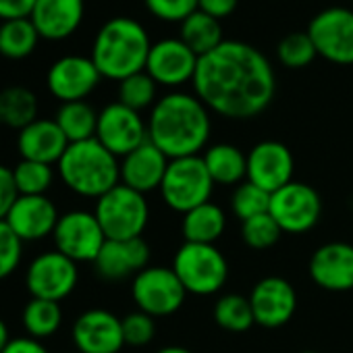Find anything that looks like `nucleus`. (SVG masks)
<instances>
[{
	"instance_id": "nucleus-1",
	"label": "nucleus",
	"mask_w": 353,
	"mask_h": 353,
	"mask_svg": "<svg viewBox=\"0 0 353 353\" xmlns=\"http://www.w3.org/2000/svg\"><path fill=\"white\" fill-rule=\"evenodd\" d=\"M192 83L208 110L237 121L264 112L276 90L266 57L254 46L233 40H225L216 50L200 57Z\"/></svg>"
},
{
	"instance_id": "nucleus-2",
	"label": "nucleus",
	"mask_w": 353,
	"mask_h": 353,
	"mask_svg": "<svg viewBox=\"0 0 353 353\" xmlns=\"http://www.w3.org/2000/svg\"><path fill=\"white\" fill-rule=\"evenodd\" d=\"M210 131L208 108L196 94L172 92L152 106L148 139L168 160L200 156L210 139Z\"/></svg>"
},
{
	"instance_id": "nucleus-3",
	"label": "nucleus",
	"mask_w": 353,
	"mask_h": 353,
	"mask_svg": "<svg viewBox=\"0 0 353 353\" xmlns=\"http://www.w3.org/2000/svg\"><path fill=\"white\" fill-rule=\"evenodd\" d=\"M150 50L148 32L135 19L114 17L100 28L90 59L102 77L123 81L145 71Z\"/></svg>"
},
{
	"instance_id": "nucleus-4",
	"label": "nucleus",
	"mask_w": 353,
	"mask_h": 353,
	"mask_svg": "<svg viewBox=\"0 0 353 353\" xmlns=\"http://www.w3.org/2000/svg\"><path fill=\"white\" fill-rule=\"evenodd\" d=\"M59 174L73 194L98 200L121 183V162L92 137L69 143L59 160Z\"/></svg>"
},
{
	"instance_id": "nucleus-5",
	"label": "nucleus",
	"mask_w": 353,
	"mask_h": 353,
	"mask_svg": "<svg viewBox=\"0 0 353 353\" xmlns=\"http://www.w3.org/2000/svg\"><path fill=\"white\" fill-rule=\"evenodd\" d=\"M214 181L202 156L168 160V168L160 185L162 202L174 212H190L210 202Z\"/></svg>"
},
{
	"instance_id": "nucleus-6",
	"label": "nucleus",
	"mask_w": 353,
	"mask_h": 353,
	"mask_svg": "<svg viewBox=\"0 0 353 353\" xmlns=\"http://www.w3.org/2000/svg\"><path fill=\"white\" fill-rule=\"evenodd\" d=\"M172 270L188 293L214 295L229 279V264L216 245L185 241L172 258Z\"/></svg>"
},
{
	"instance_id": "nucleus-7",
	"label": "nucleus",
	"mask_w": 353,
	"mask_h": 353,
	"mask_svg": "<svg viewBox=\"0 0 353 353\" xmlns=\"http://www.w3.org/2000/svg\"><path fill=\"white\" fill-rule=\"evenodd\" d=\"M94 214L106 239H137L148 227L150 206L143 194L119 183L96 200Z\"/></svg>"
},
{
	"instance_id": "nucleus-8",
	"label": "nucleus",
	"mask_w": 353,
	"mask_h": 353,
	"mask_svg": "<svg viewBox=\"0 0 353 353\" xmlns=\"http://www.w3.org/2000/svg\"><path fill=\"white\" fill-rule=\"evenodd\" d=\"M131 295L137 310L150 314L152 318L170 316L185 301V287L172 268L166 266H148L133 276Z\"/></svg>"
},
{
	"instance_id": "nucleus-9",
	"label": "nucleus",
	"mask_w": 353,
	"mask_h": 353,
	"mask_svg": "<svg viewBox=\"0 0 353 353\" xmlns=\"http://www.w3.org/2000/svg\"><path fill=\"white\" fill-rule=\"evenodd\" d=\"M270 216L283 233L299 235L312 231L322 214L320 194L301 181H291L279 192L270 194Z\"/></svg>"
},
{
	"instance_id": "nucleus-10",
	"label": "nucleus",
	"mask_w": 353,
	"mask_h": 353,
	"mask_svg": "<svg viewBox=\"0 0 353 353\" xmlns=\"http://www.w3.org/2000/svg\"><path fill=\"white\" fill-rule=\"evenodd\" d=\"M79 281L77 262L61 254L59 250L36 256L26 272V287L32 297L61 301L73 293Z\"/></svg>"
},
{
	"instance_id": "nucleus-11",
	"label": "nucleus",
	"mask_w": 353,
	"mask_h": 353,
	"mask_svg": "<svg viewBox=\"0 0 353 353\" xmlns=\"http://www.w3.org/2000/svg\"><path fill=\"white\" fill-rule=\"evenodd\" d=\"M54 248L73 262H94L106 243V235L94 212L71 210L61 214L52 233Z\"/></svg>"
},
{
	"instance_id": "nucleus-12",
	"label": "nucleus",
	"mask_w": 353,
	"mask_h": 353,
	"mask_svg": "<svg viewBox=\"0 0 353 353\" xmlns=\"http://www.w3.org/2000/svg\"><path fill=\"white\" fill-rule=\"evenodd\" d=\"M316 52L334 65H353V11L330 7L318 13L310 28Z\"/></svg>"
},
{
	"instance_id": "nucleus-13",
	"label": "nucleus",
	"mask_w": 353,
	"mask_h": 353,
	"mask_svg": "<svg viewBox=\"0 0 353 353\" xmlns=\"http://www.w3.org/2000/svg\"><path fill=\"white\" fill-rule=\"evenodd\" d=\"M96 139L117 158H125L148 141V123L137 110L112 102L98 112Z\"/></svg>"
},
{
	"instance_id": "nucleus-14",
	"label": "nucleus",
	"mask_w": 353,
	"mask_h": 353,
	"mask_svg": "<svg viewBox=\"0 0 353 353\" xmlns=\"http://www.w3.org/2000/svg\"><path fill=\"white\" fill-rule=\"evenodd\" d=\"M200 57L181 40V38H168L152 44L145 73L158 83L176 88L188 81H194Z\"/></svg>"
},
{
	"instance_id": "nucleus-15",
	"label": "nucleus",
	"mask_w": 353,
	"mask_h": 353,
	"mask_svg": "<svg viewBox=\"0 0 353 353\" xmlns=\"http://www.w3.org/2000/svg\"><path fill=\"white\" fill-rule=\"evenodd\" d=\"M295 160L291 150L274 139L256 143L248 154V181L268 194L279 192L293 181Z\"/></svg>"
},
{
	"instance_id": "nucleus-16",
	"label": "nucleus",
	"mask_w": 353,
	"mask_h": 353,
	"mask_svg": "<svg viewBox=\"0 0 353 353\" xmlns=\"http://www.w3.org/2000/svg\"><path fill=\"white\" fill-rule=\"evenodd\" d=\"M100 79L102 75L96 69L92 59L69 54V57L59 59L48 69L46 83H48L50 94L65 104V102L85 100L96 90Z\"/></svg>"
},
{
	"instance_id": "nucleus-17",
	"label": "nucleus",
	"mask_w": 353,
	"mask_h": 353,
	"mask_svg": "<svg viewBox=\"0 0 353 353\" xmlns=\"http://www.w3.org/2000/svg\"><path fill=\"white\" fill-rule=\"evenodd\" d=\"M256 324L264 328L285 326L297 310V293L283 276H264L250 293Z\"/></svg>"
},
{
	"instance_id": "nucleus-18",
	"label": "nucleus",
	"mask_w": 353,
	"mask_h": 353,
	"mask_svg": "<svg viewBox=\"0 0 353 353\" xmlns=\"http://www.w3.org/2000/svg\"><path fill=\"white\" fill-rule=\"evenodd\" d=\"M71 334L79 353H119L125 347L121 318L100 307L83 312Z\"/></svg>"
},
{
	"instance_id": "nucleus-19",
	"label": "nucleus",
	"mask_w": 353,
	"mask_h": 353,
	"mask_svg": "<svg viewBox=\"0 0 353 353\" xmlns=\"http://www.w3.org/2000/svg\"><path fill=\"white\" fill-rule=\"evenodd\" d=\"M310 279L324 291L345 293L353 289V245L330 241L320 245L310 258Z\"/></svg>"
},
{
	"instance_id": "nucleus-20",
	"label": "nucleus",
	"mask_w": 353,
	"mask_h": 353,
	"mask_svg": "<svg viewBox=\"0 0 353 353\" xmlns=\"http://www.w3.org/2000/svg\"><path fill=\"white\" fill-rule=\"evenodd\" d=\"M59 219L61 214L48 196H19L7 216V225L23 243H30L52 235Z\"/></svg>"
},
{
	"instance_id": "nucleus-21",
	"label": "nucleus",
	"mask_w": 353,
	"mask_h": 353,
	"mask_svg": "<svg viewBox=\"0 0 353 353\" xmlns=\"http://www.w3.org/2000/svg\"><path fill=\"white\" fill-rule=\"evenodd\" d=\"M150 266V248L137 239H106L98 258L94 260L96 272L106 281H123L139 274Z\"/></svg>"
},
{
	"instance_id": "nucleus-22",
	"label": "nucleus",
	"mask_w": 353,
	"mask_h": 353,
	"mask_svg": "<svg viewBox=\"0 0 353 353\" xmlns=\"http://www.w3.org/2000/svg\"><path fill=\"white\" fill-rule=\"evenodd\" d=\"M166 168L168 158L148 139L121 160V183L145 196L160 190Z\"/></svg>"
},
{
	"instance_id": "nucleus-23",
	"label": "nucleus",
	"mask_w": 353,
	"mask_h": 353,
	"mask_svg": "<svg viewBox=\"0 0 353 353\" xmlns=\"http://www.w3.org/2000/svg\"><path fill=\"white\" fill-rule=\"evenodd\" d=\"M67 148L69 139L54 119H36L17 135V150L21 160H34L52 166L59 164Z\"/></svg>"
},
{
	"instance_id": "nucleus-24",
	"label": "nucleus",
	"mask_w": 353,
	"mask_h": 353,
	"mask_svg": "<svg viewBox=\"0 0 353 353\" xmlns=\"http://www.w3.org/2000/svg\"><path fill=\"white\" fill-rule=\"evenodd\" d=\"M83 0H36L30 15L40 38L65 40L77 32L83 21Z\"/></svg>"
},
{
	"instance_id": "nucleus-25",
	"label": "nucleus",
	"mask_w": 353,
	"mask_h": 353,
	"mask_svg": "<svg viewBox=\"0 0 353 353\" xmlns=\"http://www.w3.org/2000/svg\"><path fill=\"white\" fill-rule=\"evenodd\" d=\"M202 158L214 185H239L248 179V156L237 145H210Z\"/></svg>"
},
{
	"instance_id": "nucleus-26",
	"label": "nucleus",
	"mask_w": 353,
	"mask_h": 353,
	"mask_svg": "<svg viewBox=\"0 0 353 353\" xmlns=\"http://www.w3.org/2000/svg\"><path fill=\"white\" fill-rule=\"evenodd\" d=\"M227 229V214L225 210L214 204L206 202L190 212L183 214V237L190 243H208L214 245Z\"/></svg>"
},
{
	"instance_id": "nucleus-27",
	"label": "nucleus",
	"mask_w": 353,
	"mask_h": 353,
	"mask_svg": "<svg viewBox=\"0 0 353 353\" xmlns=\"http://www.w3.org/2000/svg\"><path fill=\"white\" fill-rule=\"evenodd\" d=\"M38 119V98L23 85H9L0 90V125L11 129H26Z\"/></svg>"
},
{
	"instance_id": "nucleus-28",
	"label": "nucleus",
	"mask_w": 353,
	"mask_h": 353,
	"mask_svg": "<svg viewBox=\"0 0 353 353\" xmlns=\"http://www.w3.org/2000/svg\"><path fill=\"white\" fill-rule=\"evenodd\" d=\"M54 121L61 127V131L65 133V137L69 139V143H77V141H85V139L96 137L98 112L85 100L61 104Z\"/></svg>"
},
{
	"instance_id": "nucleus-29",
	"label": "nucleus",
	"mask_w": 353,
	"mask_h": 353,
	"mask_svg": "<svg viewBox=\"0 0 353 353\" xmlns=\"http://www.w3.org/2000/svg\"><path fill=\"white\" fill-rule=\"evenodd\" d=\"M181 40L198 57H206L208 52L216 50L225 42L221 21L206 15V13H202V11H196L194 15H190L181 23Z\"/></svg>"
},
{
	"instance_id": "nucleus-30",
	"label": "nucleus",
	"mask_w": 353,
	"mask_h": 353,
	"mask_svg": "<svg viewBox=\"0 0 353 353\" xmlns=\"http://www.w3.org/2000/svg\"><path fill=\"white\" fill-rule=\"evenodd\" d=\"M40 34L30 17L0 23V54L11 61L28 59L38 46Z\"/></svg>"
},
{
	"instance_id": "nucleus-31",
	"label": "nucleus",
	"mask_w": 353,
	"mask_h": 353,
	"mask_svg": "<svg viewBox=\"0 0 353 353\" xmlns=\"http://www.w3.org/2000/svg\"><path fill=\"white\" fill-rule=\"evenodd\" d=\"M23 328L28 330V336L32 339H48L52 336L61 324H63V310L59 301H48V299H36L32 297L21 314Z\"/></svg>"
},
{
	"instance_id": "nucleus-32",
	"label": "nucleus",
	"mask_w": 353,
	"mask_h": 353,
	"mask_svg": "<svg viewBox=\"0 0 353 353\" xmlns=\"http://www.w3.org/2000/svg\"><path fill=\"white\" fill-rule=\"evenodd\" d=\"M214 322L229 332H245L256 324L250 297L229 293L214 303Z\"/></svg>"
},
{
	"instance_id": "nucleus-33",
	"label": "nucleus",
	"mask_w": 353,
	"mask_h": 353,
	"mask_svg": "<svg viewBox=\"0 0 353 353\" xmlns=\"http://www.w3.org/2000/svg\"><path fill=\"white\" fill-rule=\"evenodd\" d=\"M13 176L19 196H46L54 183V168L44 162L19 160L13 168Z\"/></svg>"
},
{
	"instance_id": "nucleus-34",
	"label": "nucleus",
	"mask_w": 353,
	"mask_h": 353,
	"mask_svg": "<svg viewBox=\"0 0 353 353\" xmlns=\"http://www.w3.org/2000/svg\"><path fill=\"white\" fill-rule=\"evenodd\" d=\"M268 208H270V194L264 192L262 188L254 185L248 179L243 183H239L231 196V210L241 223H245L254 216L266 214Z\"/></svg>"
},
{
	"instance_id": "nucleus-35",
	"label": "nucleus",
	"mask_w": 353,
	"mask_h": 353,
	"mask_svg": "<svg viewBox=\"0 0 353 353\" xmlns=\"http://www.w3.org/2000/svg\"><path fill=\"white\" fill-rule=\"evenodd\" d=\"M156 81L145 73H135L123 81H119V102L125 104L131 110H143L152 104H156Z\"/></svg>"
},
{
	"instance_id": "nucleus-36",
	"label": "nucleus",
	"mask_w": 353,
	"mask_h": 353,
	"mask_svg": "<svg viewBox=\"0 0 353 353\" xmlns=\"http://www.w3.org/2000/svg\"><path fill=\"white\" fill-rule=\"evenodd\" d=\"M316 46L312 42V38L305 34H289L279 42L276 48V57L279 61L289 67V69H301L307 67L314 59H316Z\"/></svg>"
},
{
	"instance_id": "nucleus-37",
	"label": "nucleus",
	"mask_w": 353,
	"mask_h": 353,
	"mask_svg": "<svg viewBox=\"0 0 353 353\" xmlns=\"http://www.w3.org/2000/svg\"><path fill=\"white\" fill-rule=\"evenodd\" d=\"M281 235L283 231L276 225V221L270 216V212L241 223V237L245 245L252 250H268L281 239Z\"/></svg>"
},
{
	"instance_id": "nucleus-38",
	"label": "nucleus",
	"mask_w": 353,
	"mask_h": 353,
	"mask_svg": "<svg viewBox=\"0 0 353 353\" xmlns=\"http://www.w3.org/2000/svg\"><path fill=\"white\" fill-rule=\"evenodd\" d=\"M23 258V241L13 233L7 221H0V281L11 276Z\"/></svg>"
},
{
	"instance_id": "nucleus-39",
	"label": "nucleus",
	"mask_w": 353,
	"mask_h": 353,
	"mask_svg": "<svg viewBox=\"0 0 353 353\" xmlns=\"http://www.w3.org/2000/svg\"><path fill=\"white\" fill-rule=\"evenodd\" d=\"M121 324H123L125 345H131V347H143L156 334L154 318L141 310H135V312L127 314L125 318H121Z\"/></svg>"
},
{
	"instance_id": "nucleus-40",
	"label": "nucleus",
	"mask_w": 353,
	"mask_h": 353,
	"mask_svg": "<svg viewBox=\"0 0 353 353\" xmlns=\"http://www.w3.org/2000/svg\"><path fill=\"white\" fill-rule=\"evenodd\" d=\"M148 11L162 21L183 23L198 11V0H145Z\"/></svg>"
},
{
	"instance_id": "nucleus-41",
	"label": "nucleus",
	"mask_w": 353,
	"mask_h": 353,
	"mask_svg": "<svg viewBox=\"0 0 353 353\" xmlns=\"http://www.w3.org/2000/svg\"><path fill=\"white\" fill-rule=\"evenodd\" d=\"M17 198H19V192L15 185L13 168L0 164V221H7Z\"/></svg>"
},
{
	"instance_id": "nucleus-42",
	"label": "nucleus",
	"mask_w": 353,
	"mask_h": 353,
	"mask_svg": "<svg viewBox=\"0 0 353 353\" xmlns=\"http://www.w3.org/2000/svg\"><path fill=\"white\" fill-rule=\"evenodd\" d=\"M36 0H0V19H26L32 15Z\"/></svg>"
},
{
	"instance_id": "nucleus-43",
	"label": "nucleus",
	"mask_w": 353,
	"mask_h": 353,
	"mask_svg": "<svg viewBox=\"0 0 353 353\" xmlns=\"http://www.w3.org/2000/svg\"><path fill=\"white\" fill-rule=\"evenodd\" d=\"M235 9H237V0H198V11L219 21L223 17H229Z\"/></svg>"
},
{
	"instance_id": "nucleus-44",
	"label": "nucleus",
	"mask_w": 353,
	"mask_h": 353,
	"mask_svg": "<svg viewBox=\"0 0 353 353\" xmlns=\"http://www.w3.org/2000/svg\"><path fill=\"white\" fill-rule=\"evenodd\" d=\"M3 353H48V349L42 345V341L32 336H17L13 339Z\"/></svg>"
},
{
	"instance_id": "nucleus-45",
	"label": "nucleus",
	"mask_w": 353,
	"mask_h": 353,
	"mask_svg": "<svg viewBox=\"0 0 353 353\" xmlns=\"http://www.w3.org/2000/svg\"><path fill=\"white\" fill-rule=\"evenodd\" d=\"M13 339H11V334H9V326H7V322L0 318V353L5 351V347L11 343Z\"/></svg>"
},
{
	"instance_id": "nucleus-46",
	"label": "nucleus",
	"mask_w": 353,
	"mask_h": 353,
	"mask_svg": "<svg viewBox=\"0 0 353 353\" xmlns=\"http://www.w3.org/2000/svg\"><path fill=\"white\" fill-rule=\"evenodd\" d=\"M156 353H194V351H190V349H185V347H179V345H170V347L158 349Z\"/></svg>"
},
{
	"instance_id": "nucleus-47",
	"label": "nucleus",
	"mask_w": 353,
	"mask_h": 353,
	"mask_svg": "<svg viewBox=\"0 0 353 353\" xmlns=\"http://www.w3.org/2000/svg\"><path fill=\"white\" fill-rule=\"evenodd\" d=\"M349 206L353 208V196H351V200H349Z\"/></svg>"
},
{
	"instance_id": "nucleus-48",
	"label": "nucleus",
	"mask_w": 353,
	"mask_h": 353,
	"mask_svg": "<svg viewBox=\"0 0 353 353\" xmlns=\"http://www.w3.org/2000/svg\"><path fill=\"white\" fill-rule=\"evenodd\" d=\"M301 353H318V351H301Z\"/></svg>"
}]
</instances>
